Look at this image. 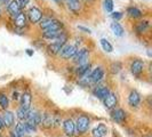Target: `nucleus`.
<instances>
[{
  "label": "nucleus",
  "mask_w": 152,
  "mask_h": 137,
  "mask_svg": "<svg viewBox=\"0 0 152 137\" xmlns=\"http://www.w3.org/2000/svg\"><path fill=\"white\" fill-rule=\"evenodd\" d=\"M13 22H14V25H15L17 29H24V28H26L28 26V18H26V14H25V12H21L18 15L14 17L13 18Z\"/></svg>",
  "instance_id": "obj_21"
},
{
  "label": "nucleus",
  "mask_w": 152,
  "mask_h": 137,
  "mask_svg": "<svg viewBox=\"0 0 152 137\" xmlns=\"http://www.w3.org/2000/svg\"><path fill=\"white\" fill-rule=\"evenodd\" d=\"M78 47L75 44H65L61 48V50L58 52L57 56L61 58L62 61H71L72 57L76 55V53L78 52Z\"/></svg>",
  "instance_id": "obj_8"
},
{
  "label": "nucleus",
  "mask_w": 152,
  "mask_h": 137,
  "mask_svg": "<svg viewBox=\"0 0 152 137\" xmlns=\"http://www.w3.org/2000/svg\"><path fill=\"white\" fill-rule=\"evenodd\" d=\"M110 119L117 123V125H120V126H124L128 122V119H129V113L126 109L120 106L114 107L113 110L110 111Z\"/></svg>",
  "instance_id": "obj_2"
},
{
  "label": "nucleus",
  "mask_w": 152,
  "mask_h": 137,
  "mask_svg": "<svg viewBox=\"0 0 152 137\" xmlns=\"http://www.w3.org/2000/svg\"><path fill=\"white\" fill-rule=\"evenodd\" d=\"M32 101H33V95L30 89H25L21 93L20 101H18V106L23 107L24 110H30L32 107Z\"/></svg>",
  "instance_id": "obj_13"
},
{
  "label": "nucleus",
  "mask_w": 152,
  "mask_h": 137,
  "mask_svg": "<svg viewBox=\"0 0 152 137\" xmlns=\"http://www.w3.org/2000/svg\"><path fill=\"white\" fill-rule=\"evenodd\" d=\"M89 79H91V82L94 86L96 85L102 84L105 79V68L103 65H97L95 68H93V70L89 73Z\"/></svg>",
  "instance_id": "obj_7"
},
{
  "label": "nucleus",
  "mask_w": 152,
  "mask_h": 137,
  "mask_svg": "<svg viewBox=\"0 0 152 137\" xmlns=\"http://www.w3.org/2000/svg\"><path fill=\"white\" fill-rule=\"evenodd\" d=\"M26 14V18H28V22L30 24H38L40 22V20L44 17V13L42 10L37 6H32L28 9V12L25 13Z\"/></svg>",
  "instance_id": "obj_11"
},
{
  "label": "nucleus",
  "mask_w": 152,
  "mask_h": 137,
  "mask_svg": "<svg viewBox=\"0 0 152 137\" xmlns=\"http://www.w3.org/2000/svg\"><path fill=\"white\" fill-rule=\"evenodd\" d=\"M66 7H68L69 12H71L75 15H79L83 10V2L81 0H71V1H66Z\"/></svg>",
  "instance_id": "obj_19"
},
{
  "label": "nucleus",
  "mask_w": 152,
  "mask_h": 137,
  "mask_svg": "<svg viewBox=\"0 0 152 137\" xmlns=\"http://www.w3.org/2000/svg\"><path fill=\"white\" fill-rule=\"evenodd\" d=\"M124 68V65H122V63L120 61H115V62H112L111 64H110V66H109V71H110V73L111 74H118V73H120L121 72V70Z\"/></svg>",
  "instance_id": "obj_27"
},
{
  "label": "nucleus",
  "mask_w": 152,
  "mask_h": 137,
  "mask_svg": "<svg viewBox=\"0 0 152 137\" xmlns=\"http://www.w3.org/2000/svg\"><path fill=\"white\" fill-rule=\"evenodd\" d=\"M5 126H4V121H2V117H1V112H0V133L5 131Z\"/></svg>",
  "instance_id": "obj_38"
},
{
  "label": "nucleus",
  "mask_w": 152,
  "mask_h": 137,
  "mask_svg": "<svg viewBox=\"0 0 152 137\" xmlns=\"http://www.w3.org/2000/svg\"><path fill=\"white\" fill-rule=\"evenodd\" d=\"M99 45H101L102 49H103L105 53H112V52H113V46H112V44H111L107 38L99 39Z\"/></svg>",
  "instance_id": "obj_29"
},
{
  "label": "nucleus",
  "mask_w": 152,
  "mask_h": 137,
  "mask_svg": "<svg viewBox=\"0 0 152 137\" xmlns=\"http://www.w3.org/2000/svg\"><path fill=\"white\" fill-rule=\"evenodd\" d=\"M110 91H111L110 86L103 85V84L96 85V86L91 87V95H93L95 98L99 99V101H103V99L105 98L107 95H109Z\"/></svg>",
  "instance_id": "obj_10"
},
{
  "label": "nucleus",
  "mask_w": 152,
  "mask_h": 137,
  "mask_svg": "<svg viewBox=\"0 0 152 137\" xmlns=\"http://www.w3.org/2000/svg\"><path fill=\"white\" fill-rule=\"evenodd\" d=\"M66 1H71V0H66Z\"/></svg>",
  "instance_id": "obj_46"
},
{
  "label": "nucleus",
  "mask_w": 152,
  "mask_h": 137,
  "mask_svg": "<svg viewBox=\"0 0 152 137\" xmlns=\"http://www.w3.org/2000/svg\"><path fill=\"white\" fill-rule=\"evenodd\" d=\"M7 12H8V14L12 16L13 18L16 17V16L22 12V8H21V6H20V4H18L17 0H10V1L8 2Z\"/></svg>",
  "instance_id": "obj_20"
},
{
  "label": "nucleus",
  "mask_w": 152,
  "mask_h": 137,
  "mask_svg": "<svg viewBox=\"0 0 152 137\" xmlns=\"http://www.w3.org/2000/svg\"><path fill=\"white\" fill-rule=\"evenodd\" d=\"M110 29L113 32L114 36L118 37V38H121V37L125 36V29H124V26L119 22H114L113 21V22L111 23V25H110Z\"/></svg>",
  "instance_id": "obj_24"
},
{
  "label": "nucleus",
  "mask_w": 152,
  "mask_h": 137,
  "mask_svg": "<svg viewBox=\"0 0 152 137\" xmlns=\"http://www.w3.org/2000/svg\"><path fill=\"white\" fill-rule=\"evenodd\" d=\"M141 137H152V135L150 133H148V134H144V135H142Z\"/></svg>",
  "instance_id": "obj_42"
},
{
  "label": "nucleus",
  "mask_w": 152,
  "mask_h": 137,
  "mask_svg": "<svg viewBox=\"0 0 152 137\" xmlns=\"http://www.w3.org/2000/svg\"><path fill=\"white\" fill-rule=\"evenodd\" d=\"M78 29L80 31H83V32H85V33H91V30L89 28H86L84 25H78Z\"/></svg>",
  "instance_id": "obj_36"
},
{
  "label": "nucleus",
  "mask_w": 152,
  "mask_h": 137,
  "mask_svg": "<svg viewBox=\"0 0 152 137\" xmlns=\"http://www.w3.org/2000/svg\"><path fill=\"white\" fill-rule=\"evenodd\" d=\"M7 137H20V136H18V135L16 134V133H15V130H14V129H13V128H12V129H9V130H8V133H7Z\"/></svg>",
  "instance_id": "obj_37"
},
{
  "label": "nucleus",
  "mask_w": 152,
  "mask_h": 137,
  "mask_svg": "<svg viewBox=\"0 0 152 137\" xmlns=\"http://www.w3.org/2000/svg\"><path fill=\"white\" fill-rule=\"evenodd\" d=\"M93 119L88 113H80L75 119L76 137H85L91 130Z\"/></svg>",
  "instance_id": "obj_1"
},
{
  "label": "nucleus",
  "mask_w": 152,
  "mask_h": 137,
  "mask_svg": "<svg viewBox=\"0 0 152 137\" xmlns=\"http://www.w3.org/2000/svg\"><path fill=\"white\" fill-rule=\"evenodd\" d=\"M39 128L46 130V131H52L54 129V111L45 110L41 112V121Z\"/></svg>",
  "instance_id": "obj_4"
},
{
  "label": "nucleus",
  "mask_w": 152,
  "mask_h": 137,
  "mask_svg": "<svg viewBox=\"0 0 152 137\" xmlns=\"http://www.w3.org/2000/svg\"><path fill=\"white\" fill-rule=\"evenodd\" d=\"M20 96H21V93L17 90H14L13 93H12V101L18 102V101H20Z\"/></svg>",
  "instance_id": "obj_34"
},
{
  "label": "nucleus",
  "mask_w": 152,
  "mask_h": 137,
  "mask_svg": "<svg viewBox=\"0 0 152 137\" xmlns=\"http://www.w3.org/2000/svg\"><path fill=\"white\" fill-rule=\"evenodd\" d=\"M24 137H33V135H26V136H24Z\"/></svg>",
  "instance_id": "obj_45"
},
{
  "label": "nucleus",
  "mask_w": 152,
  "mask_h": 137,
  "mask_svg": "<svg viewBox=\"0 0 152 137\" xmlns=\"http://www.w3.org/2000/svg\"><path fill=\"white\" fill-rule=\"evenodd\" d=\"M10 107V98L5 91H0V110L5 111Z\"/></svg>",
  "instance_id": "obj_26"
},
{
  "label": "nucleus",
  "mask_w": 152,
  "mask_h": 137,
  "mask_svg": "<svg viewBox=\"0 0 152 137\" xmlns=\"http://www.w3.org/2000/svg\"><path fill=\"white\" fill-rule=\"evenodd\" d=\"M84 1H86V2H91V1H94V0H84Z\"/></svg>",
  "instance_id": "obj_44"
},
{
  "label": "nucleus",
  "mask_w": 152,
  "mask_h": 137,
  "mask_svg": "<svg viewBox=\"0 0 152 137\" xmlns=\"http://www.w3.org/2000/svg\"><path fill=\"white\" fill-rule=\"evenodd\" d=\"M18 1V4H20V6H21V8H25L28 5H29V1L30 0H17Z\"/></svg>",
  "instance_id": "obj_35"
},
{
  "label": "nucleus",
  "mask_w": 152,
  "mask_h": 137,
  "mask_svg": "<svg viewBox=\"0 0 152 137\" xmlns=\"http://www.w3.org/2000/svg\"><path fill=\"white\" fill-rule=\"evenodd\" d=\"M91 137H107L109 134V127L105 122H97L91 130Z\"/></svg>",
  "instance_id": "obj_15"
},
{
  "label": "nucleus",
  "mask_w": 152,
  "mask_h": 137,
  "mask_svg": "<svg viewBox=\"0 0 152 137\" xmlns=\"http://www.w3.org/2000/svg\"><path fill=\"white\" fill-rule=\"evenodd\" d=\"M129 71L136 79H140L145 71V62L142 58H134L129 64Z\"/></svg>",
  "instance_id": "obj_9"
},
{
  "label": "nucleus",
  "mask_w": 152,
  "mask_h": 137,
  "mask_svg": "<svg viewBox=\"0 0 152 137\" xmlns=\"http://www.w3.org/2000/svg\"><path fill=\"white\" fill-rule=\"evenodd\" d=\"M127 105L132 110H137L142 106V95L135 88H132L127 94Z\"/></svg>",
  "instance_id": "obj_3"
},
{
  "label": "nucleus",
  "mask_w": 152,
  "mask_h": 137,
  "mask_svg": "<svg viewBox=\"0 0 152 137\" xmlns=\"http://www.w3.org/2000/svg\"><path fill=\"white\" fill-rule=\"evenodd\" d=\"M135 33L138 36H142L150 30V20H141L135 24Z\"/></svg>",
  "instance_id": "obj_18"
},
{
  "label": "nucleus",
  "mask_w": 152,
  "mask_h": 137,
  "mask_svg": "<svg viewBox=\"0 0 152 137\" xmlns=\"http://www.w3.org/2000/svg\"><path fill=\"white\" fill-rule=\"evenodd\" d=\"M28 112H29V110H24L23 107L17 106L15 112V118L17 119V121H25L26 117H28Z\"/></svg>",
  "instance_id": "obj_28"
},
{
  "label": "nucleus",
  "mask_w": 152,
  "mask_h": 137,
  "mask_svg": "<svg viewBox=\"0 0 152 137\" xmlns=\"http://www.w3.org/2000/svg\"><path fill=\"white\" fill-rule=\"evenodd\" d=\"M103 7H104L107 13H112L114 7V1L113 0H104L103 1Z\"/></svg>",
  "instance_id": "obj_32"
},
{
  "label": "nucleus",
  "mask_w": 152,
  "mask_h": 137,
  "mask_svg": "<svg viewBox=\"0 0 152 137\" xmlns=\"http://www.w3.org/2000/svg\"><path fill=\"white\" fill-rule=\"evenodd\" d=\"M10 0H0V5H8V2H9Z\"/></svg>",
  "instance_id": "obj_39"
},
{
  "label": "nucleus",
  "mask_w": 152,
  "mask_h": 137,
  "mask_svg": "<svg viewBox=\"0 0 152 137\" xmlns=\"http://www.w3.org/2000/svg\"><path fill=\"white\" fill-rule=\"evenodd\" d=\"M52 1H54L55 4H57V5H63V0H52Z\"/></svg>",
  "instance_id": "obj_41"
},
{
  "label": "nucleus",
  "mask_w": 152,
  "mask_h": 137,
  "mask_svg": "<svg viewBox=\"0 0 152 137\" xmlns=\"http://www.w3.org/2000/svg\"><path fill=\"white\" fill-rule=\"evenodd\" d=\"M64 45H62L60 42H55V41H52L50 44L46 46V50H47V54L50 55V56H57L58 52L61 50V48Z\"/></svg>",
  "instance_id": "obj_23"
},
{
  "label": "nucleus",
  "mask_w": 152,
  "mask_h": 137,
  "mask_svg": "<svg viewBox=\"0 0 152 137\" xmlns=\"http://www.w3.org/2000/svg\"><path fill=\"white\" fill-rule=\"evenodd\" d=\"M91 60V50L89 48L87 47H83L80 49H78V52L76 53V55L72 57V64L75 65H81V64H85V63H88Z\"/></svg>",
  "instance_id": "obj_5"
},
{
  "label": "nucleus",
  "mask_w": 152,
  "mask_h": 137,
  "mask_svg": "<svg viewBox=\"0 0 152 137\" xmlns=\"http://www.w3.org/2000/svg\"><path fill=\"white\" fill-rule=\"evenodd\" d=\"M1 117H2V121H4V126L5 129H12L16 123V118H15V112L10 109L5 110L1 112Z\"/></svg>",
  "instance_id": "obj_12"
},
{
  "label": "nucleus",
  "mask_w": 152,
  "mask_h": 137,
  "mask_svg": "<svg viewBox=\"0 0 152 137\" xmlns=\"http://www.w3.org/2000/svg\"><path fill=\"white\" fill-rule=\"evenodd\" d=\"M2 16V9H1V6H0V17Z\"/></svg>",
  "instance_id": "obj_43"
},
{
  "label": "nucleus",
  "mask_w": 152,
  "mask_h": 137,
  "mask_svg": "<svg viewBox=\"0 0 152 137\" xmlns=\"http://www.w3.org/2000/svg\"><path fill=\"white\" fill-rule=\"evenodd\" d=\"M41 112L42 111H40L38 109H36V107H31L30 110H29V112H28V117H26L25 121L39 128L40 121H41Z\"/></svg>",
  "instance_id": "obj_16"
},
{
  "label": "nucleus",
  "mask_w": 152,
  "mask_h": 137,
  "mask_svg": "<svg viewBox=\"0 0 152 137\" xmlns=\"http://www.w3.org/2000/svg\"><path fill=\"white\" fill-rule=\"evenodd\" d=\"M64 31H65L64 29H62V30H54V31H42L41 37L44 39H46V40H52L53 41L56 38H58Z\"/></svg>",
  "instance_id": "obj_25"
},
{
  "label": "nucleus",
  "mask_w": 152,
  "mask_h": 137,
  "mask_svg": "<svg viewBox=\"0 0 152 137\" xmlns=\"http://www.w3.org/2000/svg\"><path fill=\"white\" fill-rule=\"evenodd\" d=\"M111 17H112V20H113L114 22H119L124 17V13L122 12H112L111 13Z\"/></svg>",
  "instance_id": "obj_33"
},
{
  "label": "nucleus",
  "mask_w": 152,
  "mask_h": 137,
  "mask_svg": "<svg viewBox=\"0 0 152 137\" xmlns=\"http://www.w3.org/2000/svg\"><path fill=\"white\" fill-rule=\"evenodd\" d=\"M1 134H2V133H1Z\"/></svg>",
  "instance_id": "obj_47"
},
{
  "label": "nucleus",
  "mask_w": 152,
  "mask_h": 137,
  "mask_svg": "<svg viewBox=\"0 0 152 137\" xmlns=\"http://www.w3.org/2000/svg\"><path fill=\"white\" fill-rule=\"evenodd\" d=\"M13 129L15 130V133L20 137L26 136V131H25V127H24V123L22 121H16L15 126L13 127Z\"/></svg>",
  "instance_id": "obj_31"
},
{
  "label": "nucleus",
  "mask_w": 152,
  "mask_h": 137,
  "mask_svg": "<svg viewBox=\"0 0 152 137\" xmlns=\"http://www.w3.org/2000/svg\"><path fill=\"white\" fill-rule=\"evenodd\" d=\"M62 134L65 137H76V125L72 117H65L61 125Z\"/></svg>",
  "instance_id": "obj_6"
},
{
  "label": "nucleus",
  "mask_w": 152,
  "mask_h": 137,
  "mask_svg": "<svg viewBox=\"0 0 152 137\" xmlns=\"http://www.w3.org/2000/svg\"><path fill=\"white\" fill-rule=\"evenodd\" d=\"M77 84L81 88H91L93 87V85L91 82V79H89V74L86 77H83V78H79L77 80Z\"/></svg>",
  "instance_id": "obj_30"
},
{
  "label": "nucleus",
  "mask_w": 152,
  "mask_h": 137,
  "mask_svg": "<svg viewBox=\"0 0 152 137\" xmlns=\"http://www.w3.org/2000/svg\"><path fill=\"white\" fill-rule=\"evenodd\" d=\"M126 14L133 20H138L143 17V12L136 6H128L126 9Z\"/></svg>",
  "instance_id": "obj_22"
},
{
  "label": "nucleus",
  "mask_w": 152,
  "mask_h": 137,
  "mask_svg": "<svg viewBox=\"0 0 152 137\" xmlns=\"http://www.w3.org/2000/svg\"><path fill=\"white\" fill-rule=\"evenodd\" d=\"M102 102H103V105H104V107L107 109V111H111V110H113L114 107L118 106V104H119V96H118V94L115 91L111 90L109 93V95Z\"/></svg>",
  "instance_id": "obj_14"
},
{
  "label": "nucleus",
  "mask_w": 152,
  "mask_h": 137,
  "mask_svg": "<svg viewBox=\"0 0 152 137\" xmlns=\"http://www.w3.org/2000/svg\"><path fill=\"white\" fill-rule=\"evenodd\" d=\"M25 52H26V54H28L29 56H33V50H32V49H26Z\"/></svg>",
  "instance_id": "obj_40"
},
{
  "label": "nucleus",
  "mask_w": 152,
  "mask_h": 137,
  "mask_svg": "<svg viewBox=\"0 0 152 137\" xmlns=\"http://www.w3.org/2000/svg\"><path fill=\"white\" fill-rule=\"evenodd\" d=\"M91 68H93L91 62H88V63H85V64H81V65L75 66V68H73V73H75L77 78L79 79V78L88 76V74L91 73Z\"/></svg>",
  "instance_id": "obj_17"
}]
</instances>
